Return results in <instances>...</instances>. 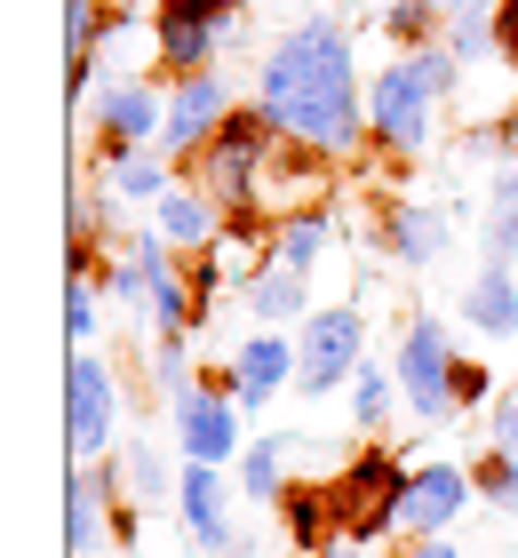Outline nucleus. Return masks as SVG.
<instances>
[{
  "mask_svg": "<svg viewBox=\"0 0 518 558\" xmlns=\"http://www.w3.org/2000/svg\"><path fill=\"white\" fill-rule=\"evenodd\" d=\"M383 40L399 48V57H414V48H431V40H447V9L438 0H383Z\"/></svg>",
  "mask_w": 518,
  "mask_h": 558,
  "instance_id": "obj_26",
  "label": "nucleus"
},
{
  "mask_svg": "<svg viewBox=\"0 0 518 558\" xmlns=\"http://www.w3.org/2000/svg\"><path fill=\"white\" fill-rule=\"evenodd\" d=\"M176 184V160L152 144H128V151H104V192L128 199V208H160V192Z\"/></svg>",
  "mask_w": 518,
  "mask_h": 558,
  "instance_id": "obj_19",
  "label": "nucleus"
},
{
  "mask_svg": "<svg viewBox=\"0 0 518 558\" xmlns=\"http://www.w3.org/2000/svg\"><path fill=\"white\" fill-rule=\"evenodd\" d=\"M296 391L303 399H327V391H344L359 367H368V312L359 303H320L303 327H296Z\"/></svg>",
  "mask_w": 518,
  "mask_h": 558,
  "instance_id": "obj_5",
  "label": "nucleus"
},
{
  "mask_svg": "<svg viewBox=\"0 0 518 558\" xmlns=\"http://www.w3.org/2000/svg\"><path fill=\"white\" fill-rule=\"evenodd\" d=\"M144 223H152V232H160V240L176 247V256H200V247H216V232H224V208H216V199H207V192L192 184V175H176V184L160 192V208H152Z\"/></svg>",
  "mask_w": 518,
  "mask_h": 558,
  "instance_id": "obj_16",
  "label": "nucleus"
},
{
  "mask_svg": "<svg viewBox=\"0 0 518 558\" xmlns=\"http://www.w3.org/2000/svg\"><path fill=\"white\" fill-rule=\"evenodd\" d=\"M495 57L510 64V81H518V0H495Z\"/></svg>",
  "mask_w": 518,
  "mask_h": 558,
  "instance_id": "obj_37",
  "label": "nucleus"
},
{
  "mask_svg": "<svg viewBox=\"0 0 518 558\" xmlns=\"http://www.w3.org/2000/svg\"><path fill=\"white\" fill-rule=\"evenodd\" d=\"M471 502H479L471 463H414L399 487V535H447Z\"/></svg>",
  "mask_w": 518,
  "mask_h": 558,
  "instance_id": "obj_12",
  "label": "nucleus"
},
{
  "mask_svg": "<svg viewBox=\"0 0 518 558\" xmlns=\"http://www.w3.org/2000/svg\"><path fill=\"white\" fill-rule=\"evenodd\" d=\"M327 192H335V151L279 136V151L264 160V192H255V216L288 223V216H303V208H327Z\"/></svg>",
  "mask_w": 518,
  "mask_h": 558,
  "instance_id": "obj_9",
  "label": "nucleus"
},
{
  "mask_svg": "<svg viewBox=\"0 0 518 558\" xmlns=\"http://www.w3.org/2000/svg\"><path fill=\"white\" fill-rule=\"evenodd\" d=\"M455 360L462 351L447 343V319L438 312H414L391 343V375H399V399L414 423H447L455 415Z\"/></svg>",
  "mask_w": 518,
  "mask_h": 558,
  "instance_id": "obj_4",
  "label": "nucleus"
},
{
  "mask_svg": "<svg viewBox=\"0 0 518 558\" xmlns=\"http://www.w3.org/2000/svg\"><path fill=\"white\" fill-rule=\"evenodd\" d=\"M447 48H455L462 64H471V57H495V9H486V16H447Z\"/></svg>",
  "mask_w": 518,
  "mask_h": 558,
  "instance_id": "obj_33",
  "label": "nucleus"
},
{
  "mask_svg": "<svg viewBox=\"0 0 518 558\" xmlns=\"http://www.w3.org/2000/svg\"><path fill=\"white\" fill-rule=\"evenodd\" d=\"M152 384H160V399L176 408V399L200 391V367H192V336H152Z\"/></svg>",
  "mask_w": 518,
  "mask_h": 558,
  "instance_id": "obj_28",
  "label": "nucleus"
},
{
  "mask_svg": "<svg viewBox=\"0 0 518 558\" xmlns=\"http://www.w3.org/2000/svg\"><path fill=\"white\" fill-rule=\"evenodd\" d=\"M64 343L72 351H96L104 327H96V288L88 279H64Z\"/></svg>",
  "mask_w": 518,
  "mask_h": 558,
  "instance_id": "obj_30",
  "label": "nucleus"
},
{
  "mask_svg": "<svg viewBox=\"0 0 518 558\" xmlns=\"http://www.w3.org/2000/svg\"><path fill=\"white\" fill-rule=\"evenodd\" d=\"M240 295H248L255 327H303L311 319V288H303V271H288V264H264Z\"/></svg>",
  "mask_w": 518,
  "mask_h": 558,
  "instance_id": "obj_21",
  "label": "nucleus"
},
{
  "mask_svg": "<svg viewBox=\"0 0 518 558\" xmlns=\"http://www.w3.org/2000/svg\"><path fill=\"white\" fill-rule=\"evenodd\" d=\"M279 511V535H288L303 558H320L344 526H335V495H327V478H288V495L272 502Z\"/></svg>",
  "mask_w": 518,
  "mask_h": 558,
  "instance_id": "obj_18",
  "label": "nucleus"
},
{
  "mask_svg": "<svg viewBox=\"0 0 518 558\" xmlns=\"http://www.w3.org/2000/svg\"><path fill=\"white\" fill-rule=\"evenodd\" d=\"M104 295H112V303H128V312H152V271H144V264L120 247V264L104 271Z\"/></svg>",
  "mask_w": 518,
  "mask_h": 558,
  "instance_id": "obj_32",
  "label": "nucleus"
},
{
  "mask_svg": "<svg viewBox=\"0 0 518 558\" xmlns=\"http://www.w3.org/2000/svg\"><path fill=\"white\" fill-rule=\"evenodd\" d=\"M296 9H303V0H296Z\"/></svg>",
  "mask_w": 518,
  "mask_h": 558,
  "instance_id": "obj_42",
  "label": "nucleus"
},
{
  "mask_svg": "<svg viewBox=\"0 0 518 558\" xmlns=\"http://www.w3.org/2000/svg\"><path fill=\"white\" fill-rule=\"evenodd\" d=\"M296 336L288 327H255L248 343H231V367H240V408H272L279 391L296 384Z\"/></svg>",
  "mask_w": 518,
  "mask_h": 558,
  "instance_id": "obj_14",
  "label": "nucleus"
},
{
  "mask_svg": "<svg viewBox=\"0 0 518 558\" xmlns=\"http://www.w3.org/2000/svg\"><path fill=\"white\" fill-rule=\"evenodd\" d=\"M431 129H438V96L423 88L414 57H391L368 81V136L391 151V160H414V151H431Z\"/></svg>",
  "mask_w": 518,
  "mask_h": 558,
  "instance_id": "obj_7",
  "label": "nucleus"
},
{
  "mask_svg": "<svg viewBox=\"0 0 518 558\" xmlns=\"http://www.w3.org/2000/svg\"><path fill=\"white\" fill-rule=\"evenodd\" d=\"M486 430H495L503 454H518V391H495V399H486Z\"/></svg>",
  "mask_w": 518,
  "mask_h": 558,
  "instance_id": "obj_35",
  "label": "nucleus"
},
{
  "mask_svg": "<svg viewBox=\"0 0 518 558\" xmlns=\"http://www.w3.org/2000/svg\"><path fill=\"white\" fill-rule=\"evenodd\" d=\"M104 9H136V0H104Z\"/></svg>",
  "mask_w": 518,
  "mask_h": 558,
  "instance_id": "obj_41",
  "label": "nucleus"
},
{
  "mask_svg": "<svg viewBox=\"0 0 518 558\" xmlns=\"http://www.w3.org/2000/svg\"><path fill=\"white\" fill-rule=\"evenodd\" d=\"M104 0H64V57H81V48H96V33H104Z\"/></svg>",
  "mask_w": 518,
  "mask_h": 558,
  "instance_id": "obj_34",
  "label": "nucleus"
},
{
  "mask_svg": "<svg viewBox=\"0 0 518 558\" xmlns=\"http://www.w3.org/2000/svg\"><path fill=\"white\" fill-rule=\"evenodd\" d=\"M255 105L296 144H320L335 160L359 151L368 144V81H359L351 24H335V16L288 24V33L264 48V64H255Z\"/></svg>",
  "mask_w": 518,
  "mask_h": 558,
  "instance_id": "obj_1",
  "label": "nucleus"
},
{
  "mask_svg": "<svg viewBox=\"0 0 518 558\" xmlns=\"http://www.w3.org/2000/svg\"><path fill=\"white\" fill-rule=\"evenodd\" d=\"M231 105H240V96H231L224 72H184V81H168V129H160V151H168V160H192V151L231 120Z\"/></svg>",
  "mask_w": 518,
  "mask_h": 558,
  "instance_id": "obj_11",
  "label": "nucleus"
},
{
  "mask_svg": "<svg viewBox=\"0 0 518 558\" xmlns=\"http://www.w3.org/2000/svg\"><path fill=\"white\" fill-rule=\"evenodd\" d=\"M471 487H479V502H486V511H503V519H518V454H503V447H486L479 463H471Z\"/></svg>",
  "mask_w": 518,
  "mask_h": 558,
  "instance_id": "obj_29",
  "label": "nucleus"
},
{
  "mask_svg": "<svg viewBox=\"0 0 518 558\" xmlns=\"http://www.w3.org/2000/svg\"><path fill=\"white\" fill-rule=\"evenodd\" d=\"M510 256H518V160L495 175L486 216H479V264H510Z\"/></svg>",
  "mask_w": 518,
  "mask_h": 558,
  "instance_id": "obj_23",
  "label": "nucleus"
},
{
  "mask_svg": "<svg viewBox=\"0 0 518 558\" xmlns=\"http://www.w3.org/2000/svg\"><path fill=\"white\" fill-rule=\"evenodd\" d=\"M438 9H447V16H486L495 0H438Z\"/></svg>",
  "mask_w": 518,
  "mask_h": 558,
  "instance_id": "obj_40",
  "label": "nucleus"
},
{
  "mask_svg": "<svg viewBox=\"0 0 518 558\" xmlns=\"http://www.w3.org/2000/svg\"><path fill=\"white\" fill-rule=\"evenodd\" d=\"M399 558H462V550H455L447 535H407V550H399Z\"/></svg>",
  "mask_w": 518,
  "mask_h": 558,
  "instance_id": "obj_38",
  "label": "nucleus"
},
{
  "mask_svg": "<svg viewBox=\"0 0 518 558\" xmlns=\"http://www.w3.org/2000/svg\"><path fill=\"white\" fill-rule=\"evenodd\" d=\"M240 399L231 391H216V384H200L192 399H176L168 408V430H176V447H184V463H240L248 454V430H240Z\"/></svg>",
  "mask_w": 518,
  "mask_h": 558,
  "instance_id": "obj_8",
  "label": "nucleus"
},
{
  "mask_svg": "<svg viewBox=\"0 0 518 558\" xmlns=\"http://www.w3.org/2000/svg\"><path fill=\"white\" fill-rule=\"evenodd\" d=\"M447 232L455 223H447V208H431V199H391V208L375 216V247L407 271H423L438 247H447Z\"/></svg>",
  "mask_w": 518,
  "mask_h": 558,
  "instance_id": "obj_15",
  "label": "nucleus"
},
{
  "mask_svg": "<svg viewBox=\"0 0 518 558\" xmlns=\"http://www.w3.org/2000/svg\"><path fill=\"white\" fill-rule=\"evenodd\" d=\"M112 471H120V495L136 502V511H168V502H176V478L160 471V447H152V439H128L112 454Z\"/></svg>",
  "mask_w": 518,
  "mask_h": 558,
  "instance_id": "obj_22",
  "label": "nucleus"
},
{
  "mask_svg": "<svg viewBox=\"0 0 518 558\" xmlns=\"http://www.w3.org/2000/svg\"><path fill=\"white\" fill-rule=\"evenodd\" d=\"M152 64L160 72H216L224 40L240 33V0H152Z\"/></svg>",
  "mask_w": 518,
  "mask_h": 558,
  "instance_id": "obj_3",
  "label": "nucleus"
},
{
  "mask_svg": "<svg viewBox=\"0 0 518 558\" xmlns=\"http://www.w3.org/2000/svg\"><path fill=\"white\" fill-rule=\"evenodd\" d=\"M88 120H96L104 151H128V144H160V129H168V88H160V81H144V72H112V81L96 88Z\"/></svg>",
  "mask_w": 518,
  "mask_h": 558,
  "instance_id": "obj_10",
  "label": "nucleus"
},
{
  "mask_svg": "<svg viewBox=\"0 0 518 558\" xmlns=\"http://www.w3.org/2000/svg\"><path fill=\"white\" fill-rule=\"evenodd\" d=\"M407 471L391 447H359L344 454V463L327 471V495H335V526H344L351 543H383L399 526V487H407Z\"/></svg>",
  "mask_w": 518,
  "mask_h": 558,
  "instance_id": "obj_2",
  "label": "nucleus"
},
{
  "mask_svg": "<svg viewBox=\"0 0 518 558\" xmlns=\"http://www.w3.org/2000/svg\"><path fill=\"white\" fill-rule=\"evenodd\" d=\"M64 447H72V463H104L120 447V375L104 351H72L64 360Z\"/></svg>",
  "mask_w": 518,
  "mask_h": 558,
  "instance_id": "obj_6",
  "label": "nucleus"
},
{
  "mask_svg": "<svg viewBox=\"0 0 518 558\" xmlns=\"http://www.w3.org/2000/svg\"><path fill=\"white\" fill-rule=\"evenodd\" d=\"M184 279H192V312H200V327L207 319H216V303H224V256H216V247H200V256H184Z\"/></svg>",
  "mask_w": 518,
  "mask_h": 558,
  "instance_id": "obj_31",
  "label": "nucleus"
},
{
  "mask_svg": "<svg viewBox=\"0 0 518 558\" xmlns=\"http://www.w3.org/2000/svg\"><path fill=\"white\" fill-rule=\"evenodd\" d=\"M479 399H495V375H486V360H455V408H479Z\"/></svg>",
  "mask_w": 518,
  "mask_h": 558,
  "instance_id": "obj_36",
  "label": "nucleus"
},
{
  "mask_svg": "<svg viewBox=\"0 0 518 558\" xmlns=\"http://www.w3.org/2000/svg\"><path fill=\"white\" fill-rule=\"evenodd\" d=\"M176 519H184V535L200 543V558H224L231 543H240L224 463H184V471H176Z\"/></svg>",
  "mask_w": 518,
  "mask_h": 558,
  "instance_id": "obj_13",
  "label": "nucleus"
},
{
  "mask_svg": "<svg viewBox=\"0 0 518 558\" xmlns=\"http://www.w3.org/2000/svg\"><path fill=\"white\" fill-rule=\"evenodd\" d=\"M288 463H296V439H279V430L248 439V454H240V495L248 502H279V495H288Z\"/></svg>",
  "mask_w": 518,
  "mask_h": 558,
  "instance_id": "obj_24",
  "label": "nucleus"
},
{
  "mask_svg": "<svg viewBox=\"0 0 518 558\" xmlns=\"http://www.w3.org/2000/svg\"><path fill=\"white\" fill-rule=\"evenodd\" d=\"M344 391H351V423H359V430H383V423H391V408H407L391 367H359Z\"/></svg>",
  "mask_w": 518,
  "mask_h": 558,
  "instance_id": "obj_27",
  "label": "nucleus"
},
{
  "mask_svg": "<svg viewBox=\"0 0 518 558\" xmlns=\"http://www.w3.org/2000/svg\"><path fill=\"white\" fill-rule=\"evenodd\" d=\"M320 558H368V543H351V535H335V543H327Z\"/></svg>",
  "mask_w": 518,
  "mask_h": 558,
  "instance_id": "obj_39",
  "label": "nucleus"
},
{
  "mask_svg": "<svg viewBox=\"0 0 518 558\" xmlns=\"http://www.w3.org/2000/svg\"><path fill=\"white\" fill-rule=\"evenodd\" d=\"M327 240H335V216H327V208H303V216H288V223H272V264H288V271L311 279V264L327 256Z\"/></svg>",
  "mask_w": 518,
  "mask_h": 558,
  "instance_id": "obj_25",
  "label": "nucleus"
},
{
  "mask_svg": "<svg viewBox=\"0 0 518 558\" xmlns=\"http://www.w3.org/2000/svg\"><path fill=\"white\" fill-rule=\"evenodd\" d=\"M104 543H112V519H104V487L96 471L81 463L64 478V558H96Z\"/></svg>",
  "mask_w": 518,
  "mask_h": 558,
  "instance_id": "obj_20",
  "label": "nucleus"
},
{
  "mask_svg": "<svg viewBox=\"0 0 518 558\" xmlns=\"http://www.w3.org/2000/svg\"><path fill=\"white\" fill-rule=\"evenodd\" d=\"M455 319L479 327V336H510L518 343V271L510 264H479L455 288Z\"/></svg>",
  "mask_w": 518,
  "mask_h": 558,
  "instance_id": "obj_17",
  "label": "nucleus"
}]
</instances>
